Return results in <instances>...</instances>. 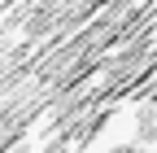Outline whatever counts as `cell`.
<instances>
[{"label":"cell","mask_w":157,"mask_h":153,"mask_svg":"<svg viewBox=\"0 0 157 153\" xmlns=\"http://www.w3.org/2000/svg\"><path fill=\"white\" fill-rule=\"evenodd\" d=\"M140 136H144V140H153V136H157V114H153V118H148V114L140 118Z\"/></svg>","instance_id":"cell-1"},{"label":"cell","mask_w":157,"mask_h":153,"mask_svg":"<svg viewBox=\"0 0 157 153\" xmlns=\"http://www.w3.org/2000/svg\"><path fill=\"white\" fill-rule=\"evenodd\" d=\"M113 153H135V149H113Z\"/></svg>","instance_id":"cell-2"}]
</instances>
